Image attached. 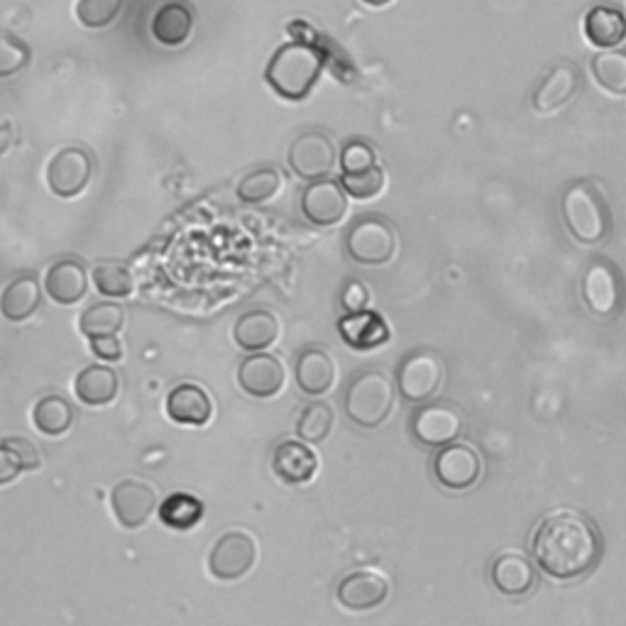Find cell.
Listing matches in <instances>:
<instances>
[{
    "instance_id": "9c48e42d",
    "label": "cell",
    "mask_w": 626,
    "mask_h": 626,
    "mask_svg": "<svg viewBox=\"0 0 626 626\" xmlns=\"http://www.w3.org/2000/svg\"><path fill=\"white\" fill-rule=\"evenodd\" d=\"M336 145L324 133H301L289 147V167L306 182L328 179V174L336 167Z\"/></svg>"
},
{
    "instance_id": "5b68a950",
    "label": "cell",
    "mask_w": 626,
    "mask_h": 626,
    "mask_svg": "<svg viewBox=\"0 0 626 626\" xmlns=\"http://www.w3.org/2000/svg\"><path fill=\"white\" fill-rule=\"evenodd\" d=\"M445 368L439 352L413 350L397 368V389L407 401H427L439 394Z\"/></svg>"
},
{
    "instance_id": "8d00e7d4",
    "label": "cell",
    "mask_w": 626,
    "mask_h": 626,
    "mask_svg": "<svg viewBox=\"0 0 626 626\" xmlns=\"http://www.w3.org/2000/svg\"><path fill=\"white\" fill-rule=\"evenodd\" d=\"M125 0H79L76 18L84 28L101 30L109 28L111 22L121 16Z\"/></svg>"
},
{
    "instance_id": "d590c367",
    "label": "cell",
    "mask_w": 626,
    "mask_h": 626,
    "mask_svg": "<svg viewBox=\"0 0 626 626\" xmlns=\"http://www.w3.org/2000/svg\"><path fill=\"white\" fill-rule=\"evenodd\" d=\"M336 413L324 401H314V404L304 407L301 417L297 421L299 439L306 443H321L328 439V433L333 431Z\"/></svg>"
},
{
    "instance_id": "ffe728a7",
    "label": "cell",
    "mask_w": 626,
    "mask_h": 626,
    "mask_svg": "<svg viewBox=\"0 0 626 626\" xmlns=\"http://www.w3.org/2000/svg\"><path fill=\"white\" fill-rule=\"evenodd\" d=\"M167 413L174 423H182V427H206L214 417V401L204 387L184 382L170 392Z\"/></svg>"
},
{
    "instance_id": "83f0119b",
    "label": "cell",
    "mask_w": 626,
    "mask_h": 626,
    "mask_svg": "<svg viewBox=\"0 0 626 626\" xmlns=\"http://www.w3.org/2000/svg\"><path fill=\"white\" fill-rule=\"evenodd\" d=\"M42 304V291L40 281L34 275H20L16 277L3 291V299H0V309L8 321H28V318L40 309Z\"/></svg>"
},
{
    "instance_id": "4dcf8cb0",
    "label": "cell",
    "mask_w": 626,
    "mask_h": 626,
    "mask_svg": "<svg viewBox=\"0 0 626 626\" xmlns=\"http://www.w3.org/2000/svg\"><path fill=\"white\" fill-rule=\"evenodd\" d=\"M32 421L44 435H64L74 423V409L64 397L50 394L34 404Z\"/></svg>"
},
{
    "instance_id": "30bf717a",
    "label": "cell",
    "mask_w": 626,
    "mask_h": 626,
    "mask_svg": "<svg viewBox=\"0 0 626 626\" xmlns=\"http://www.w3.org/2000/svg\"><path fill=\"white\" fill-rule=\"evenodd\" d=\"M433 475L445 490H470L482 478V458L468 443H451L441 448L439 455H435Z\"/></svg>"
},
{
    "instance_id": "7402d4cb",
    "label": "cell",
    "mask_w": 626,
    "mask_h": 626,
    "mask_svg": "<svg viewBox=\"0 0 626 626\" xmlns=\"http://www.w3.org/2000/svg\"><path fill=\"white\" fill-rule=\"evenodd\" d=\"M338 333L352 350H374L389 340V326L384 318L365 309L360 314H346L338 321Z\"/></svg>"
},
{
    "instance_id": "6da1fadb",
    "label": "cell",
    "mask_w": 626,
    "mask_h": 626,
    "mask_svg": "<svg viewBox=\"0 0 626 626\" xmlns=\"http://www.w3.org/2000/svg\"><path fill=\"white\" fill-rule=\"evenodd\" d=\"M531 555L555 581H577L602 558L599 528L585 514L555 512L543 519L531 536Z\"/></svg>"
},
{
    "instance_id": "f546056e",
    "label": "cell",
    "mask_w": 626,
    "mask_h": 626,
    "mask_svg": "<svg viewBox=\"0 0 626 626\" xmlns=\"http://www.w3.org/2000/svg\"><path fill=\"white\" fill-rule=\"evenodd\" d=\"M595 84L614 99L626 96V50H607L593 59Z\"/></svg>"
},
{
    "instance_id": "4fadbf2b",
    "label": "cell",
    "mask_w": 626,
    "mask_h": 626,
    "mask_svg": "<svg viewBox=\"0 0 626 626\" xmlns=\"http://www.w3.org/2000/svg\"><path fill=\"white\" fill-rule=\"evenodd\" d=\"M583 299L589 306V311L597 316H614L622 309L624 285L619 269L607 259H595L585 269L583 277Z\"/></svg>"
},
{
    "instance_id": "74e56055",
    "label": "cell",
    "mask_w": 626,
    "mask_h": 626,
    "mask_svg": "<svg viewBox=\"0 0 626 626\" xmlns=\"http://www.w3.org/2000/svg\"><path fill=\"white\" fill-rule=\"evenodd\" d=\"M340 186L346 188V194L358 201H370L382 194L384 188V172L380 167L368 170L362 174H342Z\"/></svg>"
},
{
    "instance_id": "277c9868",
    "label": "cell",
    "mask_w": 626,
    "mask_h": 626,
    "mask_svg": "<svg viewBox=\"0 0 626 626\" xmlns=\"http://www.w3.org/2000/svg\"><path fill=\"white\" fill-rule=\"evenodd\" d=\"M394 409L392 380L380 370H365L348 384L346 413L360 429H380Z\"/></svg>"
},
{
    "instance_id": "7bdbcfd3",
    "label": "cell",
    "mask_w": 626,
    "mask_h": 626,
    "mask_svg": "<svg viewBox=\"0 0 626 626\" xmlns=\"http://www.w3.org/2000/svg\"><path fill=\"white\" fill-rule=\"evenodd\" d=\"M365 6H370V8H382V6H389L392 0H362Z\"/></svg>"
},
{
    "instance_id": "d4e9b609",
    "label": "cell",
    "mask_w": 626,
    "mask_h": 626,
    "mask_svg": "<svg viewBox=\"0 0 626 626\" xmlns=\"http://www.w3.org/2000/svg\"><path fill=\"white\" fill-rule=\"evenodd\" d=\"M577 86H581V76H577V69L573 64H558L555 69H551L548 76L541 81L534 91V111L538 113H553L563 109L568 103Z\"/></svg>"
},
{
    "instance_id": "1f68e13d",
    "label": "cell",
    "mask_w": 626,
    "mask_h": 626,
    "mask_svg": "<svg viewBox=\"0 0 626 626\" xmlns=\"http://www.w3.org/2000/svg\"><path fill=\"white\" fill-rule=\"evenodd\" d=\"M125 324V309L121 304L113 301H101L93 304L89 309L81 314V333L89 340L91 338H103V336H115L117 330Z\"/></svg>"
},
{
    "instance_id": "e575fe53",
    "label": "cell",
    "mask_w": 626,
    "mask_h": 626,
    "mask_svg": "<svg viewBox=\"0 0 626 626\" xmlns=\"http://www.w3.org/2000/svg\"><path fill=\"white\" fill-rule=\"evenodd\" d=\"M281 188V172L277 167H259L245 174L238 184V198L245 204H265L271 196H277Z\"/></svg>"
},
{
    "instance_id": "8fae6325",
    "label": "cell",
    "mask_w": 626,
    "mask_h": 626,
    "mask_svg": "<svg viewBox=\"0 0 626 626\" xmlns=\"http://www.w3.org/2000/svg\"><path fill=\"white\" fill-rule=\"evenodd\" d=\"M111 506L117 522H121L123 528H143L150 516L155 514L157 510V492L152 484L127 478L121 480L111 492Z\"/></svg>"
},
{
    "instance_id": "cb8c5ba5",
    "label": "cell",
    "mask_w": 626,
    "mask_h": 626,
    "mask_svg": "<svg viewBox=\"0 0 626 626\" xmlns=\"http://www.w3.org/2000/svg\"><path fill=\"white\" fill-rule=\"evenodd\" d=\"M233 338L245 352H265L279 338V318L271 311H245L233 326Z\"/></svg>"
},
{
    "instance_id": "8992f818",
    "label": "cell",
    "mask_w": 626,
    "mask_h": 626,
    "mask_svg": "<svg viewBox=\"0 0 626 626\" xmlns=\"http://www.w3.org/2000/svg\"><path fill=\"white\" fill-rule=\"evenodd\" d=\"M346 247L348 255L360 265H387L397 253V233L387 220L370 216L348 230Z\"/></svg>"
},
{
    "instance_id": "7c38bea8",
    "label": "cell",
    "mask_w": 626,
    "mask_h": 626,
    "mask_svg": "<svg viewBox=\"0 0 626 626\" xmlns=\"http://www.w3.org/2000/svg\"><path fill=\"white\" fill-rule=\"evenodd\" d=\"M93 174V160L86 150L64 147L47 167V184L59 198H74L84 192Z\"/></svg>"
},
{
    "instance_id": "60d3db41",
    "label": "cell",
    "mask_w": 626,
    "mask_h": 626,
    "mask_svg": "<svg viewBox=\"0 0 626 626\" xmlns=\"http://www.w3.org/2000/svg\"><path fill=\"white\" fill-rule=\"evenodd\" d=\"M340 304H342V309H346V314H360V311L368 309V304H370V289L365 287L362 281L352 279V281H348L346 289H342Z\"/></svg>"
},
{
    "instance_id": "484cf974",
    "label": "cell",
    "mask_w": 626,
    "mask_h": 626,
    "mask_svg": "<svg viewBox=\"0 0 626 626\" xmlns=\"http://www.w3.org/2000/svg\"><path fill=\"white\" fill-rule=\"evenodd\" d=\"M74 392L86 407H105L121 392V380L109 365H89L76 374Z\"/></svg>"
},
{
    "instance_id": "ba28073f",
    "label": "cell",
    "mask_w": 626,
    "mask_h": 626,
    "mask_svg": "<svg viewBox=\"0 0 626 626\" xmlns=\"http://www.w3.org/2000/svg\"><path fill=\"white\" fill-rule=\"evenodd\" d=\"M409 427L419 443L429 448H445L460 439V433L465 429V419L458 407L439 401V404H427L413 411Z\"/></svg>"
},
{
    "instance_id": "7a4b0ae2",
    "label": "cell",
    "mask_w": 626,
    "mask_h": 626,
    "mask_svg": "<svg viewBox=\"0 0 626 626\" xmlns=\"http://www.w3.org/2000/svg\"><path fill=\"white\" fill-rule=\"evenodd\" d=\"M324 52L309 42H289L269 59L265 79L269 89L285 101H304L321 79Z\"/></svg>"
},
{
    "instance_id": "ab89813d",
    "label": "cell",
    "mask_w": 626,
    "mask_h": 626,
    "mask_svg": "<svg viewBox=\"0 0 626 626\" xmlns=\"http://www.w3.org/2000/svg\"><path fill=\"white\" fill-rule=\"evenodd\" d=\"M28 64H30V47L22 40L13 38L10 32H3V40H0V76L3 79L13 76Z\"/></svg>"
},
{
    "instance_id": "f1b7e54d",
    "label": "cell",
    "mask_w": 626,
    "mask_h": 626,
    "mask_svg": "<svg viewBox=\"0 0 626 626\" xmlns=\"http://www.w3.org/2000/svg\"><path fill=\"white\" fill-rule=\"evenodd\" d=\"M42 458L28 439H3L0 443V484H8L20 472L38 470Z\"/></svg>"
},
{
    "instance_id": "52a82bcc",
    "label": "cell",
    "mask_w": 626,
    "mask_h": 626,
    "mask_svg": "<svg viewBox=\"0 0 626 626\" xmlns=\"http://www.w3.org/2000/svg\"><path fill=\"white\" fill-rule=\"evenodd\" d=\"M257 561V541L245 531H228L223 534L208 553V571L218 581H240L253 571Z\"/></svg>"
},
{
    "instance_id": "5bb4252c",
    "label": "cell",
    "mask_w": 626,
    "mask_h": 626,
    "mask_svg": "<svg viewBox=\"0 0 626 626\" xmlns=\"http://www.w3.org/2000/svg\"><path fill=\"white\" fill-rule=\"evenodd\" d=\"M301 214L314 226H336L348 214V194L340 182H311L301 192Z\"/></svg>"
},
{
    "instance_id": "836d02e7",
    "label": "cell",
    "mask_w": 626,
    "mask_h": 626,
    "mask_svg": "<svg viewBox=\"0 0 626 626\" xmlns=\"http://www.w3.org/2000/svg\"><path fill=\"white\" fill-rule=\"evenodd\" d=\"M93 285L99 294L109 299H125L135 289V279L130 275V269L123 263H113V259H103L91 271Z\"/></svg>"
},
{
    "instance_id": "2e32d148",
    "label": "cell",
    "mask_w": 626,
    "mask_h": 626,
    "mask_svg": "<svg viewBox=\"0 0 626 626\" xmlns=\"http://www.w3.org/2000/svg\"><path fill=\"white\" fill-rule=\"evenodd\" d=\"M238 384L243 392L257 399L277 397L285 387V365L269 352H255L245 358L238 368Z\"/></svg>"
},
{
    "instance_id": "b9f144b4",
    "label": "cell",
    "mask_w": 626,
    "mask_h": 626,
    "mask_svg": "<svg viewBox=\"0 0 626 626\" xmlns=\"http://www.w3.org/2000/svg\"><path fill=\"white\" fill-rule=\"evenodd\" d=\"M91 350L103 360H121L123 358V342L117 340V336L91 338Z\"/></svg>"
},
{
    "instance_id": "4316f807",
    "label": "cell",
    "mask_w": 626,
    "mask_h": 626,
    "mask_svg": "<svg viewBox=\"0 0 626 626\" xmlns=\"http://www.w3.org/2000/svg\"><path fill=\"white\" fill-rule=\"evenodd\" d=\"M194 30V13L186 3L172 0V3L162 6L155 18H152V34L164 47H179L188 40V34Z\"/></svg>"
},
{
    "instance_id": "e0dca14e",
    "label": "cell",
    "mask_w": 626,
    "mask_h": 626,
    "mask_svg": "<svg viewBox=\"0 0 626 626\" xmlns=\"http://www.w3.org/2000/svg\"><path fill=\"white\" fill-rule=\"evenodd\" d=\"M89 275L84 263L79 259H59L44 275V294L57 304L72 306L86 297Z\"/></svg>"
},
{
    "instance_id": "603a6c76",
    "label": "cell",
    "mask_w": 626,
    "mask_h": 626,
    "mask_svg": "<svg viewBox=\"0 0 626 626\" xmlns=\"http://www.w3.org/2000/svg\"><path fill=\"white\" fill-rule=\"evenodd\" d=\"M294 374L304 394L321 397L336 384V360L324 348H306L299 352Z\"/></svg>"
},
{
    "instance_id": "f35d334b",
    "label": "cell",
    "mask_w": 626,
    "mask_h": 626,
    "mask_svg": "<svg viewBox=\"0 0 626 626\" xmlns=\"http://www.w3.org/2000/svg\"><path fill=\"white\" fill-rule=\"evenodd\" d=\"M377 167V150L368 140H350L340 152L342 174H362Z\"/></svg>"
},
{
    "instance_id": "d6986e66",
    "label": "cell",
    "mask_w": 626,
    "mask_h": 626,
    "mask_svg": "<svg viewBox=\"0 0 626 626\" xmlns=\"http://www.w3.org/2000/svg\"><path fill=\"white\" fill-rule=\"evenodd\" d=\"M492 585L506 597H524L536 587V568L526 555L522 553H502L494 558L492 568Z\"/></svg>"
},
{
    "instance_id": "ac0fdd59",
    "label": "cell",
    "mask_w": 626,
    "mask_h": 626,
    "mask_svg": "<svg viewBox=\"0 0 626 626\" xmlns=\"http://www.w3.org/2000/svg\"><path fill=\"white\" fill-rule=\"evenodd\" d=\"M271 470L281 482L299 488L316 478L318 455L301 441H281L271 455Z\"/></svg>"
},
{
    "instance_id": "3957f363",
    "label": "cell",
    "mask_w": 626,
    "mask_h": 626,
    "mask_svg": "<svg viewBox=\"0 0 626 626\" xmlns=\"http://www.w3.org/2000/svg\"><path fill=\"white\" fill-rule=\"evenodd\" d=\"M561 216L577 243L599 245L607 240L612 218L599 188L589 182H575L563 192Z\"/></svg>"
},
{
    "instance_id": "44dd1931",
    "label": "cell",
    "mask_w": 626,
    "mask_h": 626,
    "mask_svg": "<svg viewBox=\"0 0 626 626\" xmlns=\"http://www.w3.org/2000/svg\"><path fill=\"white\" fill-rule=\"evenodd\" d=\"M585 40L597 50H617L626 40V18L619 8L609 3H597L587 10L583 20Z\"/></svg>"
},
{
    "instance_id": "d6a6232c",
    "label": "cell",
    "mask_w": 626,
    "mask_h": 626,
    "mask_svg": "<svg viewBox=\"0 0 626 626\" xmlns=\"http://www.w3.org/2000/svg\"><path fill=\"white\" fill-rule=\"evenodd\" d=\"M204 519V504L186 492L170 494L160 506V522L174 531L194 528Z\"/></svg>"
},
{
    "instance_id": "9a60e30c",
    "label": "cell",
    "mask_w": 626,
    "mask_h": 626,
    "mask_svg": "<svg viewBox=\"0 0 626 626\" xmlns=\"http://www.w3.org/2000/svg\"><path fill=\"white\" fill-rule=\"evenodd\" d=\"M389 581L377 571H356L342 577L336 589L340 607L348 612H370L382 607L389 597Z\"/></svg>"
}]
</instances>
